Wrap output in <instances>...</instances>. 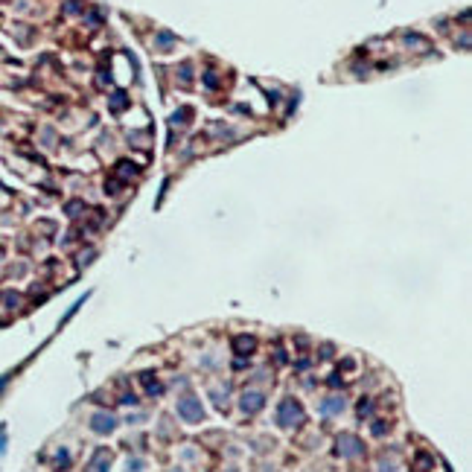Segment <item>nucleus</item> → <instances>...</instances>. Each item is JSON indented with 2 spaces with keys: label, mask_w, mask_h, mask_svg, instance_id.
I'll use <instances>...</instances> for the list:
<instances>
[{
  "label": "nucleus",
  "mask_w": 472,
  "mask_h": 472,
  "mask_svg": "<svg viewBox=\"0 0 472 472\" xmlns=\"http://www.w3.org/2000/svg\"><path fill=\"white\" fill-rule=\"evenodd\" d=\"M300 417H303V414H300V405H294L291 399H289V402H283V405H280V414H277V420H280L283 426L300 423Z\"/></svg>",
  "instance_id": "obj_1"
},
{
  "label": "nucleus",
  "mask_w": 472,
  "mask_h": 472,
  "mask_svg": "<svg viewBox=\"0 0 472 472\" xmlns=\"http://www.w3.org/2000/svg\"><path fill=\"white\" fill-rule=\"evenodd\" d=\"M178 411H181V417H187V420H198V417H201V405H198L195 399H184V402L178 405Z\"/></svg>",
  "instance_id": "obj_2"
},
{
  "label": "nucleus",
  "mask_w": 472,
  "mask_h": 472,
  "mask_svg": "<svg viewBox=\"0 0 472 472\" xmlns=\"http://www.w3.org/2000/svg\"><path fill=\"white\" fill-rule=\"evenodd\" d=\"M94 429L96 432H111L114 429V417H105V414L94 417Z\"/></svg>",
  "instance_id": "obj_3"
},
{
  "label": "nucleus",
  "mask_w": 472,
  "mask_h": 472,
  "mask_svg": "<svg viewBox=\"0 0 472 472\" xmlns=\"http://www.w3.org/2000/svg\"><path fill=\"white\" fill-rule=\"evenodd\" d=\"M242 405H245V408H259V405H262V402H259V397H256V394H251V397H245V402H242Z\"/></svg>",
  "instance_id": "obj_4"
}]
</instances>
